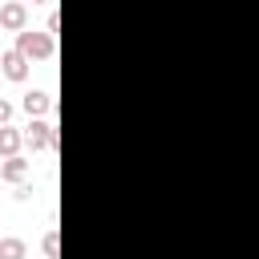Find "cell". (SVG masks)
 Returning <instances> with one entry per match:
<instances>
[{"mask_svg": "<svg viewBox=\"0 0 259 259\" xmlns=\"http://www.w3.org/2000/svg\"><path fill=\"white\" fill-rule=\"evenodd\" d=\"M0 73H4L8 81H24V77H28V57H20L16 49L0 53Z\"/></svg>", "mask_w": 259, "mask_h": 259, "instance_id": "obj_3", "label": "cell"}, {"mask_svg": "<svg viewBox=\"0 0 259 259\" xmlns=\"http://www.w3.org/2000/svg\"><path fill=\"white\" fill-rule=\"evenodd\" d=\"M32 194H36V190H32V186H16V198H20V202H28V198H32Z\"/></svg>", "mask_w": 259, "mask_h": 259, "instance_id": "obj_11", "label": "cell"}, {"mask_svg": "<svg viewBox=\"0 0 259 259\" xmlns=\"http://www.w3.org/2000/svg\"><path fill=\"white\" fill-rule=\"evenodd\" d=\"M8 117H12V105L0 97V125H8Z\"/></svg>", "mask_w": 259, "mask_h": 259, "instance_id": "obj_10", "label": "cell"}, {"mask_svg": "<svg viewBox=\"0 0 259 259\" xmlns=\"http://www.w3.org/2000/svg\"><path fill=\"white\" fill-rule=\"evenodd\" d=\"M45 255H49V259H57V255H61V239H57V231H49V235H45Z\"/></svg>", "mask_w": 259, "mask_h": 259, "instance_id": "obj_9", "label": "cell"}, {"mask_svg": "<svg viewBox=\"0 0 259 259\" xmlns=\"http://www.w3.org/2000/svg\"><path fill=\"white\" fill-rule=\"evenodd\" d=\"M24 174H28V162L16 154V158H4V166H0V178L4 182H16V186H24Z\"/></svg>", "mask_w": 259, "mask_h": 259, "instance_id": "obj_6", "label": "cell"}, {"mask_svg": "<svg viewBox=\"0 0 259 259\" xmlns=\"http://www.w3.org/2000/svg\"><path fill=\"white\" fill-rule=\"evenodd\" d=\"M49 105H53V97H49L45 89H32V93H24V113H28L32 121H40V113H49Z\"/></svg>", "mask_w": 259, "mask_h": 259, "instance_id": "obj_5", "label": "cell"}, {"mask_svg": "<svg viewBox=\"0 0 259 259\" xmlns=\"http://www.w3.org/2000/svg\"><path fill=\"white\" fill-rule=\"evenodd\" d=\"M0 24H4V28H12V32L20 36V32H24V24H28V8H24L20 0L4 4V8H0Z\"/></svg>", "mask_w": 259, "mask_h": 259, "instance_id": "obj_4", "label": "cell"}, {"mask_svg": "<svg viewBox=\"0 0 259 259\" xmlns=\"http://www.w3.org/2000/svg\"><path fill=\"white\" fill-rule=\"evenodd\" d=\"M0 259H24V239H0Z\"/></svg>", "mask_w": 259, "mask_h": 259, "instance_id": "obj_8", "label": "cell"}, {"mask_svg": "<svg viewBox=\"0 0 259 259\" xmlns=\"http://www.w3.org/2000/svg\"><path fill=\"white\" fill-rule=\"evenodd\" d=\"M16 53L28 57V61H49L53 57V36L49 32H36V28H24L16 36Z\"/></svg>", "mask_w": 259, "mask_h": 259, "instance_id": "obj_1", "label": "cell"}, {"mask_svg": "<svg viewBox=\"0 0 259 259\" xmlns=\"http://www.w3.org/2000/svg\"><path fill=\"white\" fill-rule=\"evenodd\" d=\"M24 146H28V150H57V146H61V134H57L49 121H28Z\"/></svg>", "mask_w": 259, "mask_h": 259, "instance_id": "obj_2", "label": "cell"}, {"mask_svg": "<svg viewBox=\"0 0 259 259\" xmlns=\"http://www.w3.org/2000/svg\"><path fill=\"white\" fill-rule=\"evenodd\" d=\"M20 142H24V134H20V130H12V125H0V158H16Z\"/></svg>", "mask_w": 259, "mask_h": 259, "instance_id": "obj_7", "label": "cell"}]
</instances>
